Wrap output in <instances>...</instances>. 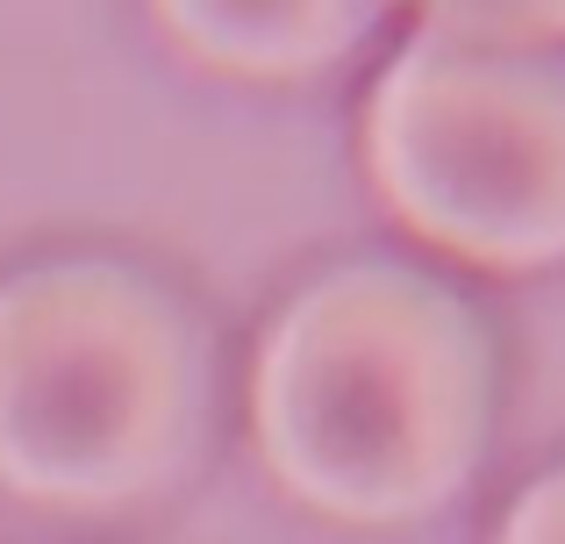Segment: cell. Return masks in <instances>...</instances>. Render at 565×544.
Wrapping results in <instances>:
<instances>
[{"label":"cell","instance_id":"cell-1","mask_svg":"<svg viewBox=\"0 0 565 544\" xmlns=\"http://www.w3.org/2000/svg\"><path fill=\"white\" fill-rule=\"evenodd\" d=\"M494 423V344L451 287L337 266L279 308L250 380L258 459L330 523L437 516L472 488Z\"/></svg>","mask_w":565,"mask_h":544},{"label":"cell","instance_id":"cell-2","mask_svg":"<svg viewBox=\"0 0 565 544\" xmlns=\"http://www.w3.org/2000/svg\"><path fill=\"white\" fill-rule=\"evenodd\" d=\"M207 437V344L158 279L57 258L0 279V488L115 516L186 480Z\"/></svg>","mask_w":565,"mask_h":544},{"label":"cell","instance_id":"cell-3","mask_svg":"<svg viewBox=\"0 0 565 544\" xmlns=\"http://www.w3.org/2000/svg\"><path fill=\"white\" fill-rule=\"evenodd\" d=\"M365 172L429 252L480 273L565 266V51L415 36L365 100Z\"/></svg>","mask_w":565,"mask_h":544},{"label":"cell","instance_id":"cell-4","mask_svg":"<svg viewBox=\"0 0 565 544\" xmlns=\"http://www.w3.org/2000/svg\"><path fill=\"white\" fill-rule=\"evenodd\" d=\"M380 22V8L359 0H172L158 8V29L193 57V65L222 72V79L250 86H287L308 72L337 65L365 43V29Z\"/></svg>","mask_w":565,"mask_h":544},{"label":"cell","instance_id":"cell-5","mask_svg":"<svg viewBox=\"0 0 565 544\" xmlns=\"http://www.w3.org/2000/svg\"><path fill=\"white\" fill-rule=\"evenodd\" d=\"M423 36L458 43V51H501V57H537V51H565V8H494V0H458V8H429Z\"/></svg>","mask_w":565,"mask_h":544},{"label":"cell","instance_id":"cell-6","mask_svg":"<svg viewBox=\"0 0 565 544\" xmlns=\"http://www.w3.org/2000/svg\"><path fill=\"white\" fill-rule=\"evenodd\" d=\"M494 544H565V466H552L544 480H530L515 494V509H509Z\"/></svg>","mask_w":565,"mask_h":544}]
</instances>
